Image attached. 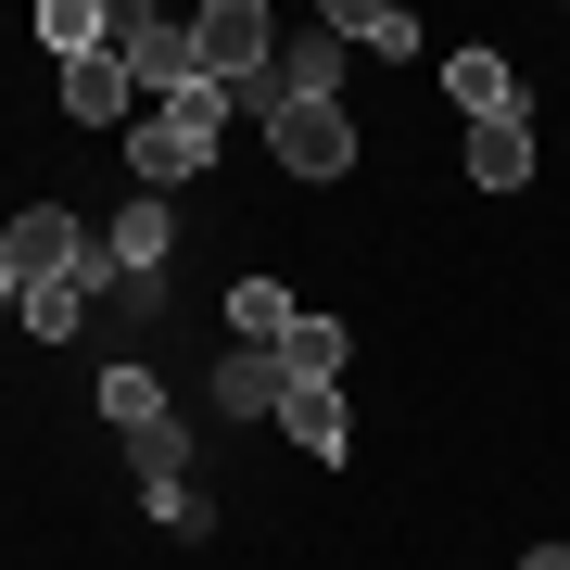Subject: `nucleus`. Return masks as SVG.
I'll use <instances>...</instances> for the list:
<instances>
[{
    "label": "nucleus",
    "instance_id": "obj_1",
    "mask_svg": "<svg viewBox=\"0 0 570 570\" xmlns=\"http://www.w3.org/2000/svg\"><path fill=\"white\" fill-rule=\"evenodd\" d=\"M216 140H228V89H190V102H165V115L127 127V165H140V190L165 204L178 178H204V165H216Z\"/></svg>",
    "mask_w": 570,
    "mask_h": 570
},
{
    "label": "nucleus",
    "instance_id": "obj_2",
    "mask_svg": "<svg viewBox=\"0 0 570 570\" xmlns=\"http://www.w3.org/2000/svg\"><path fill=\"white\" fill-rule=\"evenodd\" d=\"M266 153H279L292 178H343L355 127H343V102H279V115H266Z\"/></svg>",
    "mask_w": 570,
    "mask_h": 570
},
{
    "label": "nucleus",
    "instance_id": "obj_3",
    "mask_svg": "<svg viewBox=\"0 0 570 570\" xmlns=\"http://www.w3.org/2000/svg\"><path fill=\"white\" fill-rule=\"evenodd\" d=\"M444 102H456V127H508V115H532L520 77H508L494 51H456V63H444Z\"/></svg>",
    "mask_w": 570,
    "mask_h": 570
},
{
    "label": "nucleus",
    "instance_id": "obj_4",
    "mask_svg": "<svg viewBox=\"0 0 570 570\" xmlns=\"http://www.w3.org/2000/svg\"><path fill=\"white\" fill-rule=\"evenodd\" d=\"M279 431L305 456H355V419H343V381H279Z\"/></svg>",
    "mask_w": 570,
    "mask_h": 570
},
{
    "label": "nucleus",
    "instance_id": "obj_5",
    "mask_svg": "<svg viewBox=\"0 0 570 570\" xmlns=\"http://www.w3.org/2000/svg\"><path fill=\"white\" fill-rule=\"evenodd\" d=\"M63 115H77V127H140V89H127V63H115V51L63 63Z\"/></svg>",
    "mask_w": 570,
    "mask_h": 570
},
{
    "label": "nucleus",
    "instance_id": "obj_6",
    "mask_svg": "<svg viewBox=\"0 0 570 570\" xmlns=\"http://www.w3.org/2000/svg\"><path fill=\"white\" fill-rule=\"evenodd\" d=\"M330 39L367 51V63H406V51H419V13H406V0H343V13H330Z\"/></svg>",
    "mask_w": 570,
    "mask_h": 570
},
{
    "label": "nucleus",
    "instance_id": "obj_7",
    "mask_svg": "<svg viewBox=\"0 0 570 570\" xmlns=\"http://www.w3.org/2000/svg\"><path fill=\"white\" fill-rule=\"evenodd\" d=\"M102 242H115V266H127V279H165V266H178V216H165L153 190H140V204H127Z\"/></svg>",
    "mask_w": 570,
    "mask_h": 570
},
{
    "label": "nucleus",
    "instance_id": "obj_8",
    "mask_svg": "<svg viewBox=\"0 0 570 570\" xmlns=\"http://www.w3.org/2000/svg\"><path fill=\"white\" fill-rule=\"evenodd\" d=\"M343 39H330V26H317V39H279V102H343Z\"/></svg>",
    "mask_w": 570,
    "mask_h": 570
},
{
    "label": "nucleus",
    "instance_id": "obj_9",
    "mask_svg": "<svg viewBox=\"0 0 570 570\" xmlns=\"http://www.w3.org/2000/svg\"><path fill=\"white\" fill-rule=\"evenodd\" d=\"M102 419L127 431V444H140V431H165V381H153L140 355H115V367H102Z\"/></svg>",
    "mask_w": 570,
    "mask_h": 570
},
{
    "label": "nucleus",
    "instance_id": "obj_10",
    "mask_svg": "<svg viewBox=\"0 0 570 570\" xmlns=\"http://www.w3.org/2000/svg\"><path fill=\"white\" fill-rule=\"evenodd\" d=\"M343 355H355V330H343V317H292L279 381H343Z\"/></svg>",
    "mask_w": 570,
    "mask_h": 570
},
{
    "label": "nucleus",
    "instance_id": "obj_11",
    "mask_svg": "<svg viewBox=\"0 0 570 570\" xmlns=\"http://www.w3.org/2000/svg\"><path fill=\"white\" fill-rule=\"evenodd\" d=\"M469 178H482V190H520V178H532V115L469 127Z\"/></svg>",
    "mask_w": 570,
    "mask_h": 570
},
{
    "label": "nucleus",
    "instance_id": "obj_12",
    "mask_svg": "<svg viewBox=\"0 0 570 570\" xmlns=\"http://www.w3.org/2000/svg\"><path fill=\"white\" fill-rule=\"evenodd\" d=\"M292 317H305V305H292L279 279H242V292H228V330H242V343H266V355L292 343Z\"/></svg>",
    "mask_w": 570,
    "mask_h": 570
},
{
    "label": "nucleus",
    "instance_id": "obj_13",
    "mask_svg": "<svg viewBox=\"0 0 570 570\" xmlns=\"http://www.w3.org/2000/svg\"><path fill=\"white\" fill-rule=\"evenodd\" d=\"M216 406H228V419H266V406H279V355H254V343H242V355L216 367Z\"/></svg>",
    "mask_w": 570,
    "mask_h": 570
},
{
    "label": "nucleus",
    "instance_id": "obj_14",
    "mask_svg": "<svg viewBox=\"0 0 570 570\" xmlns=\"http://www.w3.org/2000/svg\"><path fill=\"white\" fill-rule=\"evenodd\" d=\"M13 317L39 330V343H77V317H89V292H77V279H39V292H26Z\"/></svg>",
    "mask_w": 570,
    "mask_h": 570
},
{
    "label": "nucleus",
    "instance_id": "obj_15",
    "mask_svg": "<svg viewBox=\"0 0 570 570\" xmlns=\"http://www.w3.org/2000/svg\"><path fill=\"white\" fill-rule=\"evenodd\" d=\"M127 456H140V494H153V482H178V456H190V444H178V419H165V431H140Z\"/></svg>",
    "mask_w": 570,
    "mask_h": 570
},
{
    "label": "nucleus",
    "instance_id": "obj_16",
    "mask_svg": "<svg viewBox=\"0 0 570 570\" xmlns=\"http://www.w3.org/2000/svg\"><path fill=\"white\" fill-rule=\"evenodd\" d=\"M520 570H570V546H532V558H520Z\"/></svg>",
    "mask_w": 570,
    "mask_h": 570
},
{
    "label": "nucleus",
    "instance_id": "obj_17",
    "mask_svg": "<svg viewBox=\"0 0 570 570\" xmlns=\"http://www.w3.org/2000/svg\"><path fill=\"white\" fill-rule=\"evenodd\" d=\"M0 305H26V279H13V254H0Z\"/></svg>",
    "mask_w": 570,
    "mask_h": 570
}]
</instances>
